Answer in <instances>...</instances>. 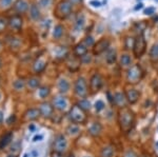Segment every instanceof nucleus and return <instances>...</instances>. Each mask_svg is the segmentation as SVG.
Masks as SVG:
<instances>
[{
  "label": "nucleus",
  "mask_w": 158,
  "mask_h": 157,
  "mask_svg": "<svg viewBox=\"0 0 158 157\" xmlns=\"http://www.w3.org/2000/svg\"><path fill=\"white\" fill-rule=\"evenodd\" d=\"M136 122V115L129 107L120 109L118 112V126L121 133L129 134Z\"/></svg>",
  "instance_id": "f257e3e1"
},
{
  "label": "nucleus",
  "mask_w": 158,
  "mask_h": 157,
  "mask_svg": "<svg viewBox=\"0 0 158 157\" xmlns=\"http://www.w3.org/2000/svg\"><path fill=\"white\" fill-rule=\"evenodd\" d=\"M68 118L72 123L75 125H85L88 122V115L86 112L78 107V105H73L68 112Z\"/></svg>",
  "instance_id": "f03ea898"
},
{
  "label": "nucleus",
  "mask_w": 158,
  "mask_h": 157,
  "mask_svg": "<svg viewBox=\"0 0 158 157\" xmlns=\"http://www.w3.org/2000/svg\"><path fill=\"white\" fill-rule=\"evenodd\" d=\"M73 11V4L70 0H61L57 3L55 10H54V15L57 17L58 19L63 20L68 18Z\"/></svg>",
  "instance_id": "7ed1b4c3"
},
{
  "label": "nucleus",
  "mask_w": 158,
  "mask_h": 157,
  "mask_svg": "<svg viewBox=\"0 0 158 157\" xmlns=\"http://www.w3.org/2000/svg\"><path fill=\"white\" fill-rule=\"evenodd\" d=\"M143 70L139 64H133L127 71V82L130 85H137L143 78Z\"/></svg>",
  "instance_id": "20e7f679"
},
{
  "label": "nucleus",
  "mask_w": 158,
  "mask_h": 157,
  "mask_svg": "<svg viewBox=\"0 0 158 157\" xmlns=\"http://www.w3.org/2000/svg\"><path fill=\"white\" fill-rule=\"evenodd\" d=\"M74 94L79 98H86L90 94V89H89L88 81L85 77L80 76L74 82Z\"/></svg>",
  "instance_id": "39448f33"
},
{
  "label": "nucleus",
  "mask_w": 158,
  "mask_h": 157,
  "mask_svg": "<svg viewBox=\"0 0 158 157\" xmlns=\"http://www.w3.org/2000/svg\"><path fill=\"white\" fill-rule=\"evenodd\" d=\"M53 151L59 152V153H65L69 148V141L64 134H57L54 137L52 145Z\"/></svg>",
  "instance_id": "423d86ee"
},
{
  "label": "nucleus",
  "mask_w": 158,
  "mask_h": 157,
  "mask_svg": "<svg viewBox=\"0 0 158 157\" xmlns=\"http://www.w3.org/2000/svg\"><path fill=\"white\" fill-rule=\"evenodd\" d=\"M103 87V77L99 73H94L90 78L89 82V89H90V94H96Z\"/></svg>",
  "instance_id": "0eeeda50"
},
{
  "label": "nucleus",
  "mask_w": 158,
  "mask_h": 157,
  "mask_svg": "<svg viewBox=\"0 0 158 157\" xmlns=\"http://www.w3.org/2000/svg\"><path fill=\"white\" fill-rule=\"evenodd\" d=\"M52 105L56 111L58 112H65L67 110H70L69 108V100L63 94L55 95L52 99Z\"/></svg>",
  "instance_id": "6e6552de"
},
{
  "label": "nucleus",
  "mask_w": 158,
  "mask_h": 157,
  "mask_svg": "<svg viewBox=\"0 0 158 157\" xmlns=\"http://www.w3.org/2000/svg\"><path fill=\"white\" fill-rule=\"evenodd\" d=\"M146 50H147L146 39H144L143 35L140 34L135 38V43H134V48H133L134 56L136 58H140L144 54Z\"/></svg>",
  "instance_id": "1a4fd4ad"
},
{
  "label": "nucleus",
  "mask_w": 158,
  "mask_h": 157,
  "mask_svg": "<svg viewBox=\"0 0 158 157\" xmlns=\"http://www.w3.org/2000/svg\"><path fill=\"white\" fill-rule=\"evenodd\" d=\"M38 109H39L40 116H41L43 119H52V118L54 117L55 109L53 107L52 102L43 101V102H41L38 105Z\"/></svg>",
  "instance_id": "9d476101"
},
{
  "label": "nucleus",
  "mask_w": 158,
  "mask_h": 157,
  "mask_svg": "<svg viewBox=\"0 0 158 157\" xmlns=\"http://www.w3.org/2000/svg\"><path fill=\"white\" fill-rule=\"evenodd\" d=\"M113 105L116 108H118L119 110L123 108H127L129 105L128 99H127V96L124 92H116L113 95Z\"/></svg>",
  "instance_id": "9b49d317"
},
{
  "label": "nucleus",
  "mask_w": 158,
  "mask_h": 157,
  "mask_svg": "<svg viewBox=\"0 0 158 157\" xmlns=\"http://www.w3.org/2000/svg\"><path fill=\"white\" fill-rule=\"evenodd\" d=\"M102 130L103 128L102 125L100 123V121L94 120L88 125V133L94 138H98L102 134Z\"/></svg>",
  "instance_id": "f8f14e48"
},
{
  "label": "nucleus",
  "mask_w": 158,
  "mask_h": 157,
  "mask_svg": "<svg viewBox=\"0 0 158 157\" xmlns=\"http://www.w3.org/2000/svg\"><path fill=\"white\" fill-rule=\"evenodd\" d=\"M110 48V40L109 38H101L99 41L96 42L93 47V53L95 55H100Z\"/></svg>",
  "instance_id": "ddd939ff"
},
{
  "label": "nucleus",
  "mask_w": 158,
  "mask_h": 157,
  "mask_svg": "<svg viewBox=\"0 0 158 157\" xmlns=\"http://www.w3.org/2000/svg\"><path fill=\"white\" fill-rule=\"evenodd\" d=\"M13 138H14L13 131H6V133H3L0 136V152L4 151V149H6L7 147L11 145Z\"/></svg>",
  "instance_id": "4468645a"
},
{
  "label": "nucleus",
  "mask_w": 158,
  "mask_h": 157,
  "mask_svg": "<svg viewBox=\"0 0 158 157\" xmlns=\"http://www.w3.org/2000/svg\"><path fill=\"white\" fill-rule=\"evenodd\" d=\"M124 93H126L129 105H135L140 98V92L135 88H128Z\"/></svg>",
  "instance_id": "2eb2a0df"
},
{
  "label": "nucleus",
  "mask_w": 158,
  "mask_h": 157,
  "mask_svg": "<svg viewBox=\"0 0 158 157\" xmlns=\"http://www.w3.org/2000/svg\"><path fill=\"white\" fill-rule=\"evenodd\" d=\"M22 24H23V20H22V17L20 15L16 14L14 16L10 17L9 27H11V30H13V31H16V32L20 31L22 27Z\"/></svg>",
  "instance_id": "dca6fc26"
},
{
  "label": "nucleus",
  "mask_w": 158,
  "mask_h": 157,
  "mask_svg": "<svg viewBox=\"0 0 158 157\" xmlns=\"http://www.w3.org/2000/svg\"><path fill=\"white\" fill-rule=\"evenodd\" d=\"M65 133H67V135L70 136L71 138L77 140L81 135V129L78 125L71 123V125H69L67 126V129H65Z\"/></svg>",
  "instance_id": "f3484780"
},
{
  "label": "nucleus",
  "mask_w": 158,
  "mask_h": 157,
  "mask_svg": "<svg viewBox=\"0 0 158 157\" xmlns=\"http://www.w3.org/2000/svg\"><path fill=\"white\" fill-rule=\"evenodd\" d=\"M48 65V61L43 57H38L33 63V72L34 74H40L45 70Z\"/></svg>",
  "instance_id": "a211bd4d"
},
{
  "label": "nucleus",
  "mask_w": 158,
  "mask_h": 157,
  "mask_svg": "<svg viewBox=\"0 0 158 157\" xmlns=\"http://www.w3.org/2000/svg\"><path fill=\"white\" fill-rule=\"evenodd\" d=\"M39 117H41V116H40V112L38 108H30V109H27L23 114V118H24V120H27V121L37 120Z\"/></svg>",
  "instance_id": "6ab92c4d"
},
{
  "label": "nucleus",
  "mask_w": 158,
  "mask_h": 157,
  "mask_svg": "<svg viewBox=\"0 0 158 157\" xmlns=\"http://www.w3.org/2000/svg\"><path fill=\"white\" fill-rule=\"evenodd\" d=\"M6 42L7 44V47L11 50H18L21 47V40L20 38L13 36V35H6Z\"/></svg>",
  "instance_id": "aec40b11"
},
{
  "label": "nucleus",
  "mask_w": 158,
  "mask_h": 157,
  "mask_svg": "<svg viewBox=\"0 0 158 157\" xmlns=\"http://www.w3.org/2000/svg\"><path fill=\"white\" fill-rule=\"evenodd\" d=\"M80 63H81V60L80 58L77 57L76 55H73L72 57H68V60H67V67L69 68V70L72 71V72H75L77 71L79 68H80Z\"/></svg>",
  "instance_id": "412c9836"
},
{
  "label": "nucleus",
  "mask_w": 158,
  "mask_h": 157,
  "mask_svg": "<svg viewBox=\"0 0 158 157\" xmlns=\"http://www.w3.org/2000/svg\"><path fill=\"white\" fill-rule=\"evenodd\" d=\"M57 88L59 90V93L60 94H67V93L70 91V88H71V85L69 82V80L67 78L64 77H61L58 79V82H57Z\"/></svg>",
  "instance_id": "4be33fe9"
},
{
  "label": "nucleus",
  "mask_w": 158,
  "mask_h": 157,
  "mask_svg": "<svg viewBox=\"0 0 158 157\" xmlns=\"http://www.w3.org/2000/svg\"><path fill=\"white\" fill-rule=\"evenodd\" d=\"M27 88L31 91H34L40 88V78L37 76H31L27 79Z\"/></svg>",
  "instance_id": "5701e85b"
},
{
  "label": "nucleus",
  "mask_w": 158,
  "mask_h": 157,
  "mask_svg": "<svg viewBox=\"0 0 158 157\" xmlns=\"http://www.w3.org/2000/svg\"><path fill=\"white\" fill-rule=\"evenodd\" d=\"M85 54H88V47L85 45V42L81 41V42H79L78 44L75 45V48H74V55L81 58Z\"/></svg>",
  "instance_id": "b1692460"
},
{
  "label": "nucleus",
  "mask_w": 158,
  "mask_h": 157,
  "mask_svg": "<svg viewBox=\"0 0 158 157\" xmlns=\"http://www.w3.org/2000/svg\"><path fill=\"white\" fill-rule=\"evenodd\" d=\"M14 9L17 13L22 14V13H25L29 10V3L25 0H16L14 4Z\"/></svg>",
  "instance_id": "393cba45"
},
{
  "label": "nucleus",
  "mask_w": 158,
  "mask_h": 157,
  "mask_svg": "<svg viewBox=\"0 0 158 157\" xmlns=\"http://www.w3.org/2000/svg\"><path fill=\"white\" fill-rule=\"evenodd\" d=\"M116 153V149L113 145H108L103 147L100 151V157H114Z\"/></svg>",
  "instance_id": "a878e982"
},
{
  "label": "nucleus",
  "mask_w": 158,
  "mask_h": 157,
  "mask_svg": "<svg viewBox=\"0 0 158 157\" xmlns=\"http://www.w3.org/2000/svg\"><path fill=\"white\" fill-rule=\"evenodd\" d=\"M25 88H27V80H24L23 78H17L13 82V89L15 92H22Z\"/></svg>",
  "instance_id": "bb28decb"
},
{
  "label": "nucleus",
  "mask_w": 158,
  "mask_h": 157,
  "mask_svg": "<svg viewBox=\"0 0 158 157\" xmlns=\"http://www.w3.org/2000/svg\"><path fill=\"white\" fill-rule=\"evenodd\" d=\"M117 59V53L115 49H109L106 55V61L108 64H113Z\"/></svg>",
  "instance_id": "cd10ccee"
},
{
  "label": "nucleus",
  "mask_w": 158,
  "mask_h": 157,
  "mask_svg": "<svg viewBox=\"0 0 158 157\" xmlns=\"http://www.w3.org/2000/svg\"><path fill=\"white\" fill-rule=\"evenodd\" d=\"M30 17L32 18L33 20L37 21V20L40 19L41 17V14H40V10L36 4H32L30 7Z\"/></svg>",
  "instance_id": "c85d7f7f"
},
{
  "label": "nucleus",
  "mask_w": 158,
  "mask_h": 157,
  "mask_svg": "<svg viewBox=\"0 0 158 157\" xmlns=\"http://www.w3.org/2000/svg\"><path fill=\"white\" fill-rule=\"evenodd\" d=\"M120 67L122 69H126V68H130L132 64V58L128 54H122L120 56Z\"/></svg>",
  "instance_id": "c756f323"
},
{
  "label": "nucleus",
  "mask_w": 158,
  "mask_h": 157,
  "mask_svg": "<svg viewBox=\"0 0 158 157\" xmlns=\"http://www.w3.org/2000/svg\"><path fill=\"white\" fill-rule=\"evenodd\" d=\"M63 34H64V27L61 24L55 25L54 31H53V37H54V39L56 40L60 39V38L63 36Z\"/></svg>",
  "instance_id": "7c9ffc66"
},
{
  "label": "nucleus",
  "mask_w": 158,
  "mask_h": 157,
  "mask_svg": "<svg viewBox=\"0 0 158 157\" xmlns=\"http://www.w3.org/2000/svg\"><path fill=\"white\" fill-rule=\"evenodd\" d=\"M51 94V88L47 87V85H43V87H40L38 89V95L41 99H45L48 98Z\"/></svg>",
  "instance_id": "2f4dec72"
},
{
  "label": "nucleus",
  "mask_w": 158,
  "mask_h": 157,
  "mask_svg": "<svg viewBox=\"0 0 158 157\" xmlns=\"http://www.w3.org/2000/svg\"><path fill=\"white\" fill-rule=\"evenodd\" d=\"M150 59L152 62H158V43H155L150 50Z\"/></svg>",
  "instance_id": "473e14b6"
},
{
  "label": "nucleus",
  "mask_w": 158,
  "mask_h": 157,
  "mask_svg": "<svg viewBox=\"0 0 158 157\" xmlns=\"http://www.w3.org/2000/svg\"><path fill=\"white\" fill-rule=\"evenodd\" d=\"M78 107H80V109H82L85 112H89V111L91 110V102L89 99H86V98H82V99H80L77 102Z\"/></svg>",
  "instance_id": "72a5a7b5"
},
{
  "label": "nucleus",
  "mask_w": 158,
  "mask_h": 157,
  "mask_svg": "<svg viewBox=\"0 0 158 157\" xmlns=\"http://www.w3.org/2000/svg\"><path fill=\"white\" fill-rule=\"evenodd\" d=\"M134 43H135V38L132 36H128L124 39V48L126 50H131L134 48Z\"/></svg>",
  "instance_id": "f704fd0d"
},
{
  "label": "nucleus",
  "mask_w": 158,
  "mask_h": 157,
  "mask_svg": "<svg viewBox=\"0 0 158 157\" xmlns=\"http://www.w3.org/2000/svg\"><path fill=\"white\" fill-rule=\"evenodd\" d=\"M7 25H9V19L6 16L0 15V33L3 32L6 29Z\"/></svg>",
  "instance_id": "c9c22d12"
},
{
  "label": "nucleus",
  "mask_w": 158,
  "mask_h": 157,
  "mask_svg": "<svg viewBox=\"0 0 158 157\" xmlns=\"http://www.w3.org/2000/svg\"><path fill=\"white\" fill-rule=\"evenodd\" d=\"M104 108H106V105H104V102L102 100H97L95 102V105H94V109H95V111L97 113L101 112L102 110H104Z\"/></svg>",
  "instance_id": "e433bc0d"
},
{
  "label": "nucleus",
  "mask_w": 158,
  "mask_h": 157,
  "mask_svg": "<svg viewBox=\"0 0 158 157\" xmlns=\"http://www.w3.org/2000/svg\"><path fill=\"white\" fill-rule=\"evenodd\" d=\"M83 42L85 43V45L88 48L90 47H94V44H95V41H94V38L92 36H86L85 39H83Z\"/></svg>",
  "instance_id": "4c0bfd02"
},
{
  "label": "nucleus",
  "mask_w": 158,
  "mask_h": 157,
  "mask_svg": "<svg viewBox=\"0 0 158 157\" xmlns=\"http://www.w3.org/2000/svg\"><path fill=\"white\" fill-rule=\"evenodd\" d=\"M80 60H81V63H83V64H89V63L92 62V55L88 53V54L83 55V56L80 58Z\"/></svg>",
  "instance_id": "58836bf2"
},
{
  "label": "nucleus",
  "mask_w": 158,
  "mask_h": 157,
  "mask_svg": "<svg viewBox=\"0 0 158 157\" xmlns=\"http://www.w3.org/2000/svg\"><path fill=\"white\" fill-rule=\"evenodd\" d=\"M13 0H0V9H7L12 6Z\"/></svg>",
  "instance_id": "ea45409f"
},
{
  "label": "nucleus",
  "mask_w": 158,
  "mask_h": 157,
  "mask_svg": "<svg viewBox=\"0 0 158 157\" xmlns=\"http://www.w3.org/2000/svg\"><path fill=\"white\" fill-rule=\"evenodd\" d=\"M83 24H85V18H83V16L81 17V19H80V16H78L77 20H76V25H77L78 27H82Z\"/></svg>",
  "instance_id": "a19ab883"
},
{
  "label": "nucleus",
  "mask_w": 158,
  "mask_h": 157,
  "mask_svg": "<svg viewBox=\"0 0 158 157\" xmlns=\"http://www.w3.org/2000/svg\"><path fill=\"white\" fill-rule=\"evenodd\" d=\"M15 120H16V116H15L14 114H13V115H11V116L9 117V119L6 120V123H7L9 126H11V125H13V123L15 122Z\"/></svg>",
  "instance_id": "79ce46f5"
},
{
  "label": "nucleus",
  "mask_w": 158,
  "mask_h": 157,
  "mask_svg": "<svg viewBox=\"0 0 158 157\" xmlns=\"http://www.w3.org/2000/svg\"><path fill=\"white\" fill-rule=\"evenodd\" d=\"M51 157H67V156L64 155V153H59V152L52 151V153H51Z\"/></svg>",
  "instance_id": "37998d69"
},
{
  "label": "nucleus",
  "mask_w": 158,
  "mask_h": 157,
  "mask_svg": "<svg viewBox=\"0 0 158 157\" xmlns=\"http://www.w3.org/2000/svg\"><path fill=\"white\" fill-rule=\"evenodd\" d=\"M143 13L146 15H152V14H154V13H155V9H154V7H148V9L144 10Z\"/></svg>",
  "instance_id": "c03bdc74"
},
{
  "label": "nucleus",
  "mask_w": 158,
  "mask_h": 157,
  "mask_svg": "<svg viewBox=\"0 0 158 157\" xmlns=\"http://www.w3.org/2000/svg\"><path fill=\"white\" fill-rule=\"evenodd\" d=\"M50 3H51V0H40V1H39V4H40V6H41L42 7L48 6Z\"/></svg>",
  "instance_id": "a18cd8bd"
},
{
  "label": "nucleus",
  "mask_w": 158,
  "mask_h": 157,
  "mask_svg": "<svg viewBox=\"0 0 158 157\" xmlns=\"http://www.w3.org/2000/svg\"><path fill=\"white\" fill-rule=\"evenodd\" d=\"M42 138H43L42 135H36V136H34V138H33V141H34V143L40 141V140H42Z\"/></svg>",
  "instance_id": "49530a36"
},
{
  "label": "nucleus",
  "mask_w": 158,
  "mask_h": 157,
  "mask_svg": "<svg viewBox=\"0 0 158 157\" xmlns=\"http://www.w3.org/2000/svg\"><path fill=\"white\" fill-rule=\"evenodd\" d=\"M137 157H152V155L150 153H148V152H143V153L139 154Z\"/></svg>",
  "instance_id": "de8ad7c7"
},
{
  "label": "nucleus",
  "mask_w": 158,
  "mask_h": 157,
  "mask_svg": "<svg viewBox=\"0 0 158 157\" xmlns=\"http://www.w3.org/2000/svg\"><path fill=\"white\" fill-rule=\"evenodd\" d=\"M2 123H3V112L0 110V126H2Z\"/></svg>",
  "instance_id": "09e8293b"
},
{
  "label": "nucleus",
  "mask_w": 158,
  "mask_h": 157,
  "mask_svg": "<svg viewBox=\"0 0 158 157\" xmlns=\"http://www.w3.org/2000/svg\"><path fill=\"white\" fill-rule=\"evenodd\" d=\"M90 3L92 4V6H100V2H99V1H91Z\"/></svg>",
  "instance_id": "8fccbe9b"
},
{
  "label": "nucleus",
  "mask_w": 158,
  "mask_h": 157,
  "mask_svg": "<svg viewBox=\"0 0 158 157\" xmlns=\"http://www.w3.org/2000/svg\"><path fill=\"white\" fill-rule=\"evenodd\" d=\"M29 130L30 131H34L35 130V126H34V123H30V126H29Z\"/></svg>",
  "instance_id": "3c124183"
},
{
  "label": "nucleus",
  "mask_w": 158,
  "mask_h": 157,
  "mask_svg": "<svg viewBox=\"0 0 158 157\" xmlns=\"http://www.w3.org/2000/svg\"><path fill=\"white\" fill-rule=\"evenodd\" d=\"M6 157H17V155H16V154H14V153H11V154H9Z\"/></svg>",
  "instance_id": "603ef678"
},
{
  "label": "nucleus",
  "mask_w": 158,
  "mask_h": 157,
  "mask_svg": "<svg viewBox=\"0 0 158 157\" xmlns=\"http://www.w3.org/2000/svg\"><path fill=\"white\" fill-rule=\"evenodd\" d=\"M141 7H142V4H141V3H139V4H138V6H136V7H135V10H138V9H141Z\"/></svg>",
  "instance_id": "864d4df0"
},
{
  "label": "nucleus",
  "mask_w": 158,
  "mask_h": 157,
  "mask_svg": "<svg viewBox=\"0 0 158 157\" xmlns=\"http://www.w3.org/2000/svg\"><path fill=\"white\" fill-rule=\"evenodd\" d=\"M67 157H75V155H74L73 153H70V154H69V155H68Z\"/></svg>",
  "instance_id": "5fc2aeb1"
},
{
  "label": "nucleus",
  "mask_w": 158,
  "mask_h": 157,
  "mask_svg": "<svg viewBox=\"0 0 158 157\" xmlns=\"http://www.w3.org/2000/svg\"><path fill=\"white\" fill-rule=\"evenodd\" d=\"M1 68H2V59L0 58V69H1Z\"/></svg>",
  "instance_id": "6e6d98bb"
},
{
  "label": "nucleus",
  "mask_w": 158,
  "mask_h": 157,
  "mask_svg": "<svg viewBox=\"0 0 158 157\" xmlns=\"http://www.w3.org/2000/svg\"><path fill=\"white\" fill-rule=\"evenodd\" d=\"M0 50H1V40H0Z\"/></svg>",
  "instance_id": "4d7b16f0"
},
{
  "label": "nucleus",
  "mask_w": 158,
  "mask_h": 157,
  "mask_svg": "<svg viewBox=\"0 0 158 157\" xmlns=\"http://www.w3.org/2000/svg\"><path fill=\"white\" fill-rule=\"evenodd\" d=\"M27 156H29V155H27V154H25V155H24L23 157H27Z\"/></svg>",
  "instance_id": "13d9d810"
},
{
  "label": "nucleus",
  "mask_w": 158,
  "mask_h": 157,
  "mask_svg": "<svg viewBox=\"0 0 158 157\" xmlns=\"http://www.w3.org/2000/svg\"><path fill=\"white\" fill-rule=\"evenodd\" d=\"M85 157H92V156H85Z\"/></svg>",
  "instance_id": "bf43d9fd"
},
{
  "label": "nucleus",
  "mask_w": 158,
  "mask_h": 157,
  "mask_svg": "<svg viewBox=\"0 0 158 157\" xmlns=\"http://www.w3.org/2000/svg\"><path fill=\"white\" fill-rule=\"evenodd\" d=\"M0 97H1V94H0Z\"/></svg>",
  "instance_id": "052dcab7"
},
{
  "label": "nucleus",
  "mask_w": 158,
  "mask_h": 157,
  "mask_svg": "<svg viewBox=\"0 0 158 157\" xmlns=\"http://www.w3.org/2000/svg\"><path fill=\"white\" fill-rule=\"evenodd\" d=\"M155 1H158V0H155Z\"/></svg>",
  "instance_id": "680f3d73"
}]
</instances>
